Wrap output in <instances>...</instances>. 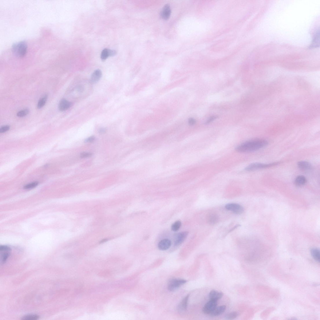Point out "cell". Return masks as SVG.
Masks as SVG:
<instances>
[{
	"mask_svg": "<svg viewBox=\"0 0 320 320\" xmlns=\"http://www.w3.org/2000/svg\"><path fill=\"white\" fill-rule=\"evenodd\" d=\"M223 295V294L222 292L213 290L209 293V297L210 300L218 301L222 297Z\"/></svg>",
	"mask_w": 320,
	"mask_h": 320,
	"instance_id": "13",
	"label": "cell"
},
{
	"mask_svg": "<svg viewBox=\"0 0 320 320\" xmlns=\"http://www.w3.org/2000/svg\"><path fill=\"white\" fill-rule=\"evenodd\" d=\"M267 141L263 139H257L244 142L236 147V151L240 153L255 151L266 147Z\"/></svg>",
	"mask_w": 320,
	"mask_h": 320,
	"instance_id": "1",
	"label": "cell"
},
{
	"mask_svg": "<svg viewBox=\"0 0 320 320\" xmlns=\"http://www.w3.org/2000/svg\"><path fill=\"white\" fill-rule=\"evenodd\" d=\"M11 248L9 246H1L0 247L1 251V264H3L6 262L10 255V252Z\"/></svg>",
	"mask_w": 320,
	"mask_h": 320,
	"instance_id": "7",
	"label": "cell"
},
{
	"mask_svg": "<svg viewBox=\"0 0 320 320\" xmlns=\"http://www.w3.org/2000/svg\"><path fill=\"white\" fill-rule=\"evenodd\" d=\"M217 306V301L210 300L203 308V313L206 314L211 315L215 310Z\"/></svg>",
	"mask_w": 320,
	"mask_h": 320,
	"instance_id": "6",
	"label": "cell"
},
{
	"mask_svg": "<svg viewBox=\"0 0 320 320\" xmlns=\"http://www.w3.org/2000/svg\"><path fill=\"white\" fill-rule=\"evenodd\" d=\"M189 296L188 295L186 296L180 302L178 308L180 311H184L187 310Z\"/></svg>",
	"mask_w": 320,
	"mask_h": 320,
	"instance_id": "14",
	"label": "cell"
},
{
	"mask_svg": "<svg viewBox=\"0 0 320 320\" xmlns=\"http://www.w3.org/2000/svg\"><path fill=\"white\" fill-rule=\"evenodd\" d=\"M92 153L89 152H82L81 154V157L82 158H85L91 156Z\"/></svg>",
	"mask_w": 320,
	"mask_h": 320,
	"instance_id": "27",
	"label": "cell"
},
{
	"mask_svg": "<svg viewBox=\"0 0 320 320\" xmlns=\"http://www.w3.org/2000/svg\"><path fill=\"white\" fill-rule=\"evenodd\" d=\"M279 164V162H274L265 164L260 163H255L251 164L246 168L245 170L248 171H251L259 169L267 168L275 166Z\"/></svg>",
	"mask_w": 320,
	"mask_h": 320,
	"instance_id": "3",
	"label": "cell"
},
{
	"mask_svg": "<svg viewBox=\"0 0 320 320\" xmlns=\"http://www.w3.org/2000/svg\"><path fill=\"white\" fill-rule=\"evenodd\" d=\"M95 140V137L94 136H92L89 137L87 139H86L85 141L86 143H92L94 142Z\"/></svg>",
	"mask_w": 320,
	"mask_h": 320,
	"instance_id": "29",
	"label": "cell"
},
{
	"mask_svg": "<svg viewBox=\"0 0 320 320\" xmlns=\"http://www.w3.org/2000/svg\"><path fill=\"white\" fill-rule=\"evenodd\" d=\"M188 232L186 231L181 232L176 235L175 237L174 242L175 246H179L182 244L186 239Z\"/></svg>",
	"mask_w": 320,
	"mask_h": 320,
	"instance_id": "8",
	"label": "cell"
},
{
	"mask_svg": "<svg viewBox=\"0 0 320 320\" xmlns=\"http://www.w3.org/2000/svg\"><path fill=\"white\" fill-rule=\"evenodd\" d=\"M102 73L100 70H97L95 71L92 75L90 78V82L91 83L95 84L101 77Z\"/></svg>",
	"mask_w": 320,
	"mask_h": 320,
	"instance_id": "12",
	"label": "cell"
},
{
	"mask_svg": "<svg viewBox=\"0 0 320 320\" xmlns=\"http://www.w3.org/2000/svg\"><path fill=\"white\" fill-rule=\"evenodd\" d=\"M307 182V179L306 178L302 175L298 176L295 180V184L298 186H302L305 185Z\"/></svg>",
	"mask_w": 320,
	"mask_h": 320,
	"instance_id": "18",
	"label": "cell"
},
{
	"mask_svg": "<svg viewBox=\"0 0 320 320\" xmlns=\"http://www.w3.org/2000/svg\"><path fill=\"white\" fill-rule=\"evenodd\" d=\"M171 245V241L168 239L162 240L158 244V248L161 250H166L168 249Z\"/></svg>",
	"mask_w": 320,
	"mask_h": 320,
	"instance_id": "9",
	"label": "cell"
},
{
	"mask_svg": "<svg viewBox=\"0 0 320 320\" xmlns=\"http://www.w3.org/2000/svg\"><path fill=\"white\" fill-rule=\"evenodd\" d=\"M311 254L313 258L317 262H320V251L317 248H312L311 250Z\"/></svg>",
	"mask_w": 320,
	"mask_h": 320,
	"instance_id": "19",
	"label": "cell"
},
{
	"mask_svg": "<svg viewBox=\"0 0 320 320\" xmlns=\"http://www.w3.org/2000/svg\"><path fill=\"white\" fill-rule=\"evenodd\" d=\"M72 105V102L68 101L65 99H63L60 101V103L59 104V109L61 111H65L70 108Z\"/></svg>",
	"mask_w": 320,
	"mask_h": 320,
	"instance_id": "11",
	"label": "cell"
},
{
	"mask_svg": "<svg viewBox=\"0 0 320 320\" xmlns=\"http://www.w3.org/2000/svg\"><path fill=\"white\" fill-rule=\"evenodd\" d=\"M117 52L116 50L109 49V56H115Z\"/></svg>",
	"mask_w": 320,
	"mask_h": 320,
	"instance_id": "32",
	"label": "cell"
},
{
	"mask_svg": "<svg viewBox=\"0 0 320 320\" xmlns=\"http://www.w3.org/2000/svg\"><path fill=\"white\" fill-rule=\"evenodd\" d=\"M226 306H224L217 307L210 315L212 317H215L220 315L223 314L226 310Z\"/></svg>",
	"mask_w": 320,
	"mask_h": 320,
	"instance_id": "17",
	"label": "cell"
},
{
	"mask_svg": "<svg viewBox=\"0 0 320 320\" xmlns=\"http://www.w3.org/2000/svg\"><path fill=\"white\" fill-rule=\"evenodd\" d=\"M187 282L186 280L182 279H173L169 282L168 288L170 291H174L178 289Z\"/></svg>",
	"mask_w": 320,
	"mask_h": 320,
	"instance_id": "4",
	"label": "cell"
},
{
	"mask_svg": "<svg viewBox=\"0 0 320 320\" xmlns=\"http://www.w3.org/2000/svg\"><path fill=\"white\" fill-rule=\"evenodd\" d=\"M47 98V96H45L42 97L39 100L38 105L37 108L39 109H41L46 104Z\"/></svg>",
	"mask_w": 320,
	"mask_h": 320,
	"instance_id": "21",
	"label": "cell"
},
{
	"mask_svg": "<svg viewBox=\"0 0 320 320\" xmlns=\"http://www.w3.org/2000/svg\"><path fill=\"white\" fill-rule=\"evenodd\" d=\"M189 124V125H194L196 122V121L193 118H189L188 121Z\"/></svg>",
	"mask_w": 320,
	"mask_h": 320,
	"instance_id": "30",
	"label": "cell"
},
{
	"mask_svg": "<svg viewBox=\"0 0 320 320\" xmlns=\"http://www.w3.org/2000/svg\"><path fill=\"white\" fill-rule=\"evenodd\" d=\"M171 13V7L168 4H167L164 6L161 12V17L164 19H167L170 16Z\"/></svg>",
	"mask_w": 320,
	"mask_h": 320,
	"instance_id": "10",
	"label": "cell"
},
{
	"mask_svg": "<svg viewBox=\"0 0 320 320\" xmlns=\"http://www.w3.org/2000/svg\"><path fill=\"white\" fill-rule=\"evenodd\" d=\"M219 218L218 215L215 213L209 214L207 217V222L209 224L214 225L218 222Z\"/></svg>",
	"mask_w": 320,
	"mask_h": 320,
	"instance_id": "16",
	"label": "cell"
},
{
	"mask_svg": "<svg viewBox=\"0 0 320 320\" xmlns=\"http://www.w3.org/2000/svg\"><path fill=\"white\" fill-rule=\"evenodd\" d=\"M181 224L182 223L180 221H176L172 225V230L175 232L179 231L181 226Z\"/></svg>",
	"mask_w": 320,
	"mask_h": 320,
	"instance_id": "22",
	"label": "cell"
},
{
	"mask_svg": "<svg viewBox=\"0 0 320 320\" xmlns=\"http://www.w3.org/2000/svg\"><path fill=\"white\" fill-rule=\"evenodd\" d=\"M10 128V126L9 125L3 126L0 129V132L4 133L8 131Z\"/></svg>",
	"mask_w": 320,
	"mask_h": 320,
	"instance_id": "28",
	"label": "cell"
},
{
	"mask_svg": "<svg viewBox=\"0 0 320 320\" xmlns=\"http://www.w3.org/2000/svg\"><path fill=\"white\" fill-rule=\"evenodd\" d=\"M109 56V49H105L102 51L101 58L102 61H105Z\"/></svg>",
	"mask_w": 320,
	"mask_h": 320,
	"instance_id": "24",
	"label": "cell"
},
{
	"mask_svg": "<svg viewBox=\"0 0 320 320\" xmlns=\"http://www.w3.org/2000/svg\"><path fill=\"white\" fill-rule=\"evenodd\" d=\"M217 118V117L216 116H213L209 118L208 120L206 122L205 124H208L210 123L211 122L215 120Z\"/></svg>",
	"mask_w": 320,
	"mask_h": 320,
	"instance_id": "31",
	"label": "cell"
},
{
	"mask_svg": "<svg viewBox=\"0 0 320 320\" xmlns=\"http://www.w3.org/2000/svg\"><path fill=\"white\" fill-rule=\"evenodd\" d=\"M27 49L26 43L25 41H22L14 43L12 47V51L16 56L22 58L26 55Z\"/></svg>",
	"mask_w": 320,
	"mask_h": 320,
	"instance_id": "2",
	"label": "cell"
},
{
	"mask_svg": "<svg viewBox=\"0 0 320 320\" xmlns=\"http://www.w3.org/2000/svg\"><path fill=\"white\" fill-rule=\"evenodd\" d=\"M225 207L227 210L231 211L236 214H242L244 211L243 207L238 204L229 203L226 204Z\"/></svg>",
	"mask_w": 320,
	"mask_h": 320,
	"instance_id": "5",
	"label": "cell"
},
{
	"mask_svg": "<svg viewBox=\"0 0 320 320\" xmlns=\"http://www.w3.org/2000/svg\"><path fill=\"white\" fill-rule=\"evenodd\" d=\"M29 110L28 109H25L19 111L17 114V116L19 117H24L29 114Z\"/></svg>",
	"mask_w": 320,
	"mask_h": 320,
	"instance_id": "25",
	"label": "cell"
},
{
	"mask_svg": "<svg viewBox=\"0 0 320 320\" xmlns=\"http://www.w3.org/2000/svg\"><path fill=\"white\" fill-rule=\"evenodd\" d=\"M106 131V129L104 128H101L99 130V133L101 134L104 133Z\"/></svg>",
	"mask_w": 320,
	"mask_h": 320,
	"instance_id": "33",
	"label": "cell"
},
{
	"mask_svg": "<svg viewBox=\"0 0 320 320\" xmlns=\"http://www.w3.org/2000/svg\"><path fill=\"white\" fill-rule=\"evenodd\" d=\"M39 317L37 315L30 314L24 316L22 318V320H36L38 319Z\"/></svg>",
	"mask_w": 320,
	"mask_h": 320,
	"instance_id": "23",
	"label": "cell"
},
{
	"mask_svg": "<svg viewBox=\"0 0 320 320\" xmlns=\"http://www.w3.org/2000/svg\"><path fill=\"white\" fill-rule=\"evenodd\" d=\"M39 183L37 182L31 183L25 186L24 188L26 189H30L36 187L38 185Z\"/></svg>",
	"mask_w": 320,
	"mask_h": 320,
	"instance_id": "26",
	"label": "cell"
},
{
	"mask_svg": "<svg viewBox=\"0 0 320 320\" xmlns=\"http://www.w3.org/2000/svg\"><path fill=\"white\" fill-rule=\"evenodd\" d=\"M239 315L238 312L234 311L226 314L225 316V318L227 319H233L238 317Z\"/></svg>",
	"mask_w": 320,
	"mask_h": 320,
	"instance_id": "20",
	"label": "cell"
},
{
	"mask_svg": "<svg viewBox=\"0 0 320 320\" xmlns=\"http://www.w3.org/2000/svg\"><path fill=\"white\" fill-rule=\"evenodd\" d=\"M298 165L299 168L303 171H310L312 168L311 164L306 161H301L298 162Z\"/></svg>",
	"mask_w": 320,
	"mask_h": 320,
	"instance_id": "15",
	"label": "cell"
}]
</instances>
